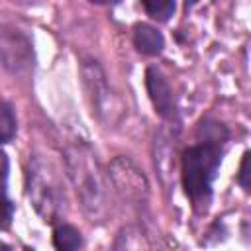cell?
Listing matches in <instances>:
<instances>
[{"instance_id":"obj_1","label":"cell","mask_w":251,"mask_h":251,"mask_svg":"<svg viewBox=\"0 0 251 251\" xmlns=\"http://www.w3.org/2000/svg\"><path fill=\"white\" fill-rule=\"evenodd\" d=\"M65 167L82 212L90 218V222H104L110 214L108 190L100 163L92 149L86 143L69 145L65 149Z\"/></svg>"},{"instance_id":"obj_2","label":"cell","mask_w":251,"mask_h":251,"mask_svg":"<svg viewBox=\"0 0 251 251\" xmlns=\"http://www.w3.org/2000/svg\"><path fill=\"white\" fill-rule=\"evenodd\" d=\"M220 147L200 143L190 147L182 155V182L190 200L198 206L208 202L212 192V180L220 167Z\"/></svg>"},{"instance_id":"obj_3","label":"cell","mask_w":251,"mask_h":251,"mask_svg":"<svg viewBox=\"0 0 251 251\" xmlns=\"http://www.w3.org/2000/svg\"><path fill=\"white\" fill-rule=\"evenodd\" d=\"M27 192H29V198L35 210L45 218V222H53L59 216L65 196L59 184L55 182L51 171H47L37 161L27 173Z\"/></svg>"},{"instance_id":"obj_4","label":"cell","mask_w":251,"mask_h":251,"mask_svg":"<svg viewBox=\"0 0 251 251\" xmlns=\"http://www.w3.org/2000/svg\"><path fill=\"white\" fill-rule=\"evenodd\" d=\"M110 178L116 186V190L133 202H143L147 198L149 186L141 171L126 157H118L110 165Z\"/></svg>"},{"instance_id":"obj_5","label":"cell","mask_w":251,"mask_h":251,"mask_svg":"<svg viewBox=\"0 0 251 251\" xmlns=\"http://www.w3.org/2000/svg\"><path fill=\"white\" fill-rule=\"evenodd\" d=\"M145 86H147L149 98L155 106V112L165 120H173L176 114L175 98H173V90H171L167 78L163 76V73L157 71L155 67H149L145 71Z\"/></svg>"},{"instance_id":"obj_6","label":"cell","mask_w":251,"mask_h":251,"mask_svg":"<svg viewBox=\"0 0 251 251\" xmlns=\"http://www.w3.org/2000/svg\"><path fill=\"white\" fill-rule=\"evenodd\" d=\"M82 76H84L86 88H88L90 98H92V106L96 108L98 116L100 118H104V114L110 116V112H112V94H110V88H108V82H106V76H104V71L100 69V65L96 61L84 63Z\"/></svg>"},{"instance_id":"obj_7","label":"cell","mask_w":251,"mask_h":251,"mask_svg":"<svg viewBox=\"0 0 251 251\" xmlns=\"http://www.w3.org/2000/svg\"><path fill=\"white\" fill-rule=\"evenodd\" d=\"M0 55L6 61V67L16 73L20 71V67L29 65V43L16 29V33L0 41Z\"/></svg>"},{"instance_id":"obj_8","label":"cell","mask_w":251,"mask_h":251,"mask_svg":"<svg viewBox=\"0 0 251 251\" xmlns=\"http://www.w3.org/2000/svg\"><path fill=\"white\" fill-rule=\"evenodd\" d=\"M133 43H135V47H137L141 53L155 57V55H159V53L163 51V47H165V37H163V33H161L157 27H153V25H149V24H137V25L133 27Z\"/></svg>"},{"instance_id":"obj_9","label":"cell","mask_w":251,"mask_h":251,"mask_svg":"<svg viewBox=\"0 0 251 251\" xmlns=\"http://www.w3.org/2000/svg\"><path fill=\"white\" fill-rule=\"evenodd\" d=\"M53 245L57 251H76L82 245L80 231L71 224H61L53 231Z\"/></svg>"},{"instance_id":"obj_10","label":"cell","mask_w":251,"mask_h":251,"mask_svg":"<svg viewBox=\"0 0 251 251\" xmlns=\"http://www.w3.org/2000/svg\"><path fill=\"white\" fill-rule=\"evenodd\" d=\"M198 137L206 145H218L220 147V143L227 137V129L218 122H212V124L202 122L200 127H198Z\"/></svg>"},{"instance_id":"obj_11","label":"cell","mask_w":251,"mask_h":251,"mask_svg":"<svg viewBox=\"0 0 251 251\" xmlns=\"http://www.w3.org/2000/svg\"><path fill=\"white\" fill-rule=\"evenodd\" d=\"M16 135V116L8 102H0V143L10 141Z\"/></svg>"},{"instance_id":"obj_12","label":"cell","mask_w":251,"mask_h":251,"mask_svg":"<svg viewBox=\"0 0 251 251\" xmlns=\"http://www.w3.org/2000/svg\"><path fill=\"white\" fill-rule=\"evenodd\" d=\"M143 8L153 20L167 22L175 12V2H171V0H147V2H143Z\"/></svg>"},{"instance_id":"obj_13","label":"cell","mask_w":251,"mask_h":251,"mask_svg":"<svg viewBox=\"0 0 251 251\" xmlns=\"http://www.w3.org/2000/svg\"><path fill=\"white\" fill-rule=\"evenodd\" d=\"M12 216H14V206L6 198L4 188L0 186V229H6L12 224Z\"/></svg>"},{"instance_id":"obj_14","label":"cell","mask_w":251,"mask_h":251,"mask_svg":"<svg viewBox=\"0 0 251 251\" xmlns=\"http://www.w3.org/2000/svg\"><path fill=\"white\" fill-rule=\"evenodd\" d=\"M249 159H251V155H249V151L247 153H243V159H241V167H239V176H237V180H239V184L245 188V190H249V176H251V171H249Z\"/></svg>"},{"instance_id":"obj_15","label":"cell","mask_w":251,"mask_h":251,"mask_svg":"<svg viewBox=\"0 0 251 251\" xmlns=\"http://www.w3.org/2000/svg\"><path fill=\"white\" fill-rule=\"evenodd\" d=\"M6 169H8V165H6V157L0 153V178L6 176Z\"/></svg>"}]
</instances>
